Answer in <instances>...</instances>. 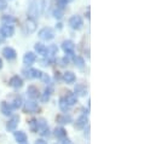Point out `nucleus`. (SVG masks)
<instances>
[{
	"label": "nucleus",
	"instance_id": "nucleus-1",
	"mask_svg": "<svg viewBox=\"0 0 156 144\" xmlns=\"http://www.w3.org/2000/svg\"><path fill=\"white\" fill-rule=\"evenodd\" d=\"M42 7H44V0H33L28 9V18L37 20L42 11Z\"/></svg>",
	"mask_w": 156,
	"mask_h": 144
},
{
	"label": "nucleus",
	"instance_id": "nucleus-2",
	"mask_svg": "<svg viewBox=\"0 0 156 144\" xmlns=\"http://www.w3.org/2000/svg\"><path fill=\"white\" fill-rule=\"evenodd\" d=\"M40 110V107L39 104L35 102V101H27L26 103H24V107H23V111L26 113V114H35V113H38Z\"/></svg>",
	"mask_w": 156,
	"mask_h": 144
},
{
	"label": "nucleus",
	"instance_id": "nucleus-3",
	"mask_svg": "<svg viewBox=\"0 0 156 144\" xmlns=\"http://www.w3.org/2000/svg\"><path fill=\"white\" fill-rule=\"evenodd\" d=\"M39 38L44 41H50V40H52L55 38V32H53L52 28L45 27L39 32Z\"/></svg>",
	"mask_w": 156,
	"mask_h": 144
},
{
	"label": "nucleus",
	"instance_id": "nucleus-4",
	"mask_svg": "<svg viewBox=\"0 0 156 144\" xmlns=\"http://www.w3.org/2000/svg\"><path fill=\"white\" fill-rule=\"evenodd\" d=\"M69 26H70L73 29H75V31L81 29L82 26H83V21H82V18H81V16L75 15V16L70 17V20H69Z\"/></svg>",
	"mask_w": 156,
	"mask_h": 144
},
{
	"label": "nucleus",
	"instance_id": "nucleus-5",
	"mask_svg": "<svg viewBox=\"0 0 156 144\" xmlns=\"http://www.w3.org/2000/svg\"><path fill=\"white\" fill-rule=\"evenodd\" d=\"M24 31H26L27 34H33L37 31V20L28 18L24 23Z\"/></svg>",
	"mask_w": 156,
	"mask_h": 144
},
{
	"label": "nucleus",
	"instance_id": "nucleus-6",
	"mask_svg": "<svg viewBox=\"0 0 156 144\" xmlns=\"http://www.w3.org/2000/svg\"><path fill=\"white\" fill-rule=\"evenodd\" d=\"M62 49L68 56H73L74 55V50H75V45H74V42L72 40H66V41L62 42Z\"/></svg>",
	"mask_w": 156,
	"mask_h": 144
},
{
	"label": "nucleus",
	"instance_id": "nucleus-7",
	"mask_svg": "<svg viewBox=\"0 0 156 144\" xmlns=\"http://www.w3.org/2000/svg\"><path fill=\"white\" fill-rule=\"evenodd\" d=\"M0 34L2 38H11L15 34V28L12 24H4L0 28Z\"/></svg>",
	"mask_w": 156,
	"mask_h": 144
},
{
	"label": "nucleus",
	"instance_id": "nucleus-8",
	"mask_svg": "<svg viewBox=\"0 0 156 144\" xmlns=\"http://www.w3.org/2000/svg\"><path fill=\"white\" fill-rule=\"evenodd\" d=\"M18 124H20V116H18V115H15V116H12V117L9 120V122L6 124V130H7L9 132H13V131L17 128Z\"/></svg>",
	"mask_w": 156,
	"mask_h": 144
},
{
	"label": "nucleus",
	"instance_id": "nucleus-9",
	"mask_svg": "<svg viewBox=\"0 0 156 144\" xmlns=\"http://www.w3.org/2000/svg\"><path fill=\"white\" fill-rule=\"evenodd\" d=\"M38 124H39V133L42 137H48L50 136V130H48V126H47V122L45 119H40L38 120Z\"/></svg>",
	"mask_w": 156,
	"mask_h": 144
},
{
	"label": "nucleus",
	"instance_id": "nucleus-10",
	"mask_svg": "<svg viewBox=\"0 0 156 144\" xmlns=\"http://www.w3.org/2000/svg\"><path fill=\"white\" fill-rule=\"evenodd\" d=\"M63 98H64L66 103H67L69 107L74 106V104L78 102V96H76L75 93H73L72 91H67V93H66V96H64Z\"/></svg>",
	"mask_w": 156,
	"mask_h": 144
},
{
	"label": "nucleus",
	"instance_id": "nucleus-11",
	"mask_svg": "<svg viewBox=\"0 0 156 144\" xmlns=\"http://www.w3.org/2000/svg\"><path fill=\"white\" fill-rule=\"evenodd\" d=\"M41 73L39 69H35V68H30L28 70H23V74L27 79H40L41 76Z\"/></svg>",
	"mask_w": 156,
	"mask_h": 144
},
{
	"label": "nucleus",
	"instance_id": "nucleus-12",
	"mask_svg": "<svg viewBox=\"0 0 156 144\" xmlns=\"http://www.w3.org/2000/svg\"><path fill=\"white\" fill-rule=\"evenodd\" d=\"M35 61H37V55L34 52H27L24 55V57H23V63L26 66H28V67H30L32 64H34Z\"/></svg>",
	"mask_w": 156,
	"mask_h": 144
},
{
	"label": "nucleus",
	"instance_id": "nucleus-13",
	"mask_svg": "<svg viewBox=\"0 0 156 144\" xmlns=\"http://www.w3.org/2000/svg\"><path fill=\"white\" fill-rule=\"evenodd\" d=\"M2 55H4V57H5L7 61H13V59L17 57V53H16V51H15L12 47H5V49L2 50Z\"/></svg>",
	"mask_w": 156,
	"mask_h": 144
},
{
	"label": "nucleus",
	"instance_id": "nucleus-14",
	"mask_svg": "<svg viewBox=\"0 0 156 144\" xmlns=\"http://www.w3.org/2000/svg\"><path fill=\"white\" fill-rule=\"evenodd\" d=\"M87 125H88V117H87L86 115H81L78 120H76L74 127H75L76 130H82V128H85Z\"/></svg>",
	"mask_w": 156,
	"mask_h": 144
},
{
	"label": "nucleus",
	"instance_id": "nucleus-15",
	"mask_svg": "<svg viewBox=\"0 0 156 144\" xmlns=\"http://www.w3.org/2000/svg\"><path fill=\"white\" fill-rule=\"evenodd\" d=\"M9 85H10L11 87H13V88H21V87L23 86V80H22L18 75H15V76H12V77L10 79Z\"/></svg>",
	"mask_w": 156,
	"mask_h": 144
},
{
	"label": "nucleus",
	"instance_id": "nucleus-16",
	"mask_svg": "<svg viewBox=\"0 0 156 144\" xmlns=\"http://www.w3.org/2000/svg\"><path fill=\"white\" fill-rule=\"evenodd\" d=\"M27 95H28V97H29L30 99H33V101L40 97L39 90H38V87H35L34 85H30V86L27 88Z\"/></svg>",
	"mask_w": 156,
	"mask_h": 144
},
{
	"label": "nucleus",
	"instance_id": "nucleus-17",
	"mask_svg": "<svg viewBox=\"0 0 156 144\" xmlns=\"http://www.w3.org/2000/svg\"><path fill=\"white\" fill-rule=\"evenodd\" d=\"M56 121H57L58 124H61V125H68V124H70V122L73 121V119H72L70 115H67V114H59V115H57Z\"/></svg>",
	"mask_w": 156,
	"mask_h": 144
},
{
	"label": "nucleus",
	"instance_id": "nucleus-18",
	"mask_svg": "<svg viewBox=\"0 0 156 144\" xmlns=\"http://www.w3.org/2000/svg\"><path fill=\"white\" fill-rule=\"evenodd\" d=\"M74 92L76 93L78 97H85L87 95V87L83 84H76L74 87Z\"/></svg>",
	"mask_w": 156,
	"mask_h": 144
},
{
	"label": "nucleus",
	"instance_id": "nucleus-19",
	"mask_svg": "<svg viewBox=\"0 0 156 144\" xmlns=\"http://www.w3.org/2000/svg\"><path fill=\"white\" fill-rule=\"evenodd\" d=\"M13 136H15V139L16 142L20 144L22 143H26L27 142V135L23 132V131H17V132H13Z\"/></svg>",
	"mask_w": 156,
	"mask_h": 144
},
{
	"label": "nucleus",
	"instance_id": "nucleus-20",
	"mask_svg": "<svg viewBox=\"0 0 156 144\" xmlns=\"http://www.w3.org/2000/svg\"><path fill=\"white\" fill-rule=\"evenodd\" d=\"M0 110H1V113H2L5 116H10V115L12 114V108H11V106H10L7 102H1V104H0Z\"/></svg>",
	"mask_w": 156,
	"mask_h": 144
},
{
	"label": "nucleus",
	"instance_id": "nucleus-21",
	"mask_svg": "<svg viewBox=\"0 0 156 144\" xmlns=\"http://www.w3.org/2000/svg\"><path fill=\"white\" fill-rule=\"evenodd\" d=\"M55 136L57 139H64L67 138V131L63 128V127H56L55 128Z\"/></svg>",
	"mask_w": 156,
	"mask_h": 144
},
{
	"label": "nucleus",
	"instance_id": "nucleus-22",
	"mask_svg": "<svg viewBox=\"0 0 156 144\" xmlns=\"http://www.w3.org/2000/svg\"><path fill=\"white\" fill-rule=\"evenodd\" d=\"M63 80H64L67 84H73V82H75L76 76H75V74L73 72H66L63 74Z\"/></svg>",
	"mask_w": 156,
	"mask_h": 144
},
{
	"label": "nucleus",
	"instance_id": "nucleus-23",
	"mask_svg": "<svg viewBox=\"0 0 156 144\" xmlns=\"http://www.w3.org/2000/svg\"><path fill=\"white\" fill-rule=\"evenodd\" d=\"M52 92H53V88H52L51 86L46 87V88H45V91H44V95L41 96V102H42V103L48 102V99H50V97H51Z\"/></svg>",
	"mask_w": 156,
	"mask_h": 144
},
{
	"label": "nucleus",
	"instance_id": "nucleus-24",
	"mask_svg": "<svg viewBox=\"0 0 156 144\" xmlns=\"http://www.w3.org/2000/svg\"><path fill=\"white\" fill-rule=\"evenodd\" d=\"M34 49L38 52V55H41V56H46L47 55V47L44 44H41V42H37Z\"/></svg>",
	"mask_w": 156,
	"mask_h": 144
},
{
	"label": "nucleus",
	"instance_id": "nucleus-25",
	"mask_svg": "<svg viewBox=\"0 0 156 144\" xmlns=\"http://www.w3.org/2000/svg\"><path fill=\"white\" fill-rule=\"evenodd\" d=\"M57 52H58V49H57V46H55V45H52V46H50L48 49H47V55L46 56H48V58L51 59V61H53L52 58L57 55Z\"/></svg>",
	"mask_w": 156,
	"mask_h": 144
},
{
	"label": "nucleus",
	"instance_id": "nucleus-26",
	"mask_svg": "<svg viewBox=\"0 0 156 144\" xmlns=\"http://www.w3.org/2000/svg\"><path fill=\"white\" fill-rule=\"evenodd\" d=\"M29 128L32 132H38L39 131V124H38V119H30L29 120Z\"/></svg>",
	"mask_w": 156,
	"mask_h": 144
},
{
	"label": "nucleus",
	"instance_id": "nucleus-27",
	"mask_svg": "<svg viewBox=\"0 0 156 144\" xmlns=\"http://www.w3.org/2000/svg\"><path fill=\"white\" fill-rule=\"evenodd\" d=\"M22 103H23V101H22V97H16L15 99H13V102L10 104L11 106V108H12V110H16V109L21 108L22 107Z\"/></svg>",
	"mask_w": 156,
	"mask_h": 144
},
{
	"label": "nucleus",
	"instance_id": "nucleus-28",
	"mask_svg": "<svg viewBox=\"0 0 156 144\" xmlns=\"http://www.w3.org/2000/svg\"><path fill=\"white\" fill-rule=\"evenodd\" d=\"M74 64L78 67L79 69H83L85 68V59L81 56H75L74 57Z\"/></svg>",
	"mask_w": 156,
	"mask_h": 144
},
{
	"label": "nucleus",
	"instance_id": "nucleus-29",
	"mask_svg": "<svg viewBox=\"0 0 156 144\" xmlns=\"http://www.w3.org/2000/svg\"><path fill=\"white\" fill-rule=\"evenodd\" d=\"M58 106H59V108H61V110L62 111H64V113H67L68 110H69V106L66 103V101H64V98L62 97V98H59V103H58Z\"/></svg>",
	"mask_w": 156,
	"mask_h": 144
},
{
	"label": "nucleus",
	"instance_id": "nucleus-30",
	"mask_svg": "<svg viewBox=\"0 0 156 144\" xmlns=\"http://www.w3.org/2000/svg\"><path fill=\"white\" fill-rule=\"evenodd\" d=\"M1 22H2L4 24H11V23L16 22V20H15L13 17H11V16L6 15V16H2V17H1Z\"/></svg>",
	"mask_w": 156,
	"mask_h": 144
},
{
	"label": "nucleus",
	"instance_id": "nucleus-31",
	"mask_svg": "<svg viewBox=\"0 0 156 144\" xmlns=\"http://www.w3.org/2000/svg\"><path fill=\"white\" fill-rule=\"evenodd\" d=\"M53 16H55V17H56L57 20H61V18L63 17V10H62V9H58V7H57V9H56V10L53 11Z\"/></svg>",
	"mask_w": 156,
	"mask_h": 144
},
{
	"label": "nucleus",
	"instance_id": "nucleus-32",
	"mask_svg": "<svg viewBox=\"0 0 156 144\" xmlns=\"http://www.w3.org/2000/svg\"><path fill=\"white\" fill-rule=\"evenodd\" d=\"M40 79L45 82V84H50V76L47 75V74H45V73H41V76H40Z\"/></svg>",
	"mask_w": 156,
	"mask_h": 144
},
{
	"label": "nucleus",
	"instance_id": "nucleus-33",
	"mask_svg": "<svg viewBox=\"0 0 156 144\" xmlns=\"http://www.w3.org/2000/svg\"><path fill=\"white\" fill-rule=\"evenodd\" d=\"M68 4V0H57V5H58V9H62Z\"/></svg>",
	"mask_w": 156,
	"mask_h": 144
},
{
	"label": "nucleus",
	"instance_id": "nucleus-34",
	"mask_svg": "<svg viewBox=\"0 0 156 144\" xmlns=\"http://www.w3.org/2000/svg\"><path fill=\"white\" fill-rule=\"evenodd\" d=\"M6 6H7V2H6V0H0V11L5 10V9H6Z\"/></svg>",
	"mask_w": 156,
	"mask_h": 144
},
{
	"label": "nucleus",
	"instance_id": "nucleus-35",
	"mask_svg": "<svg viewBox=\"0 0 156 144\" xmlns=\"http://www.w3.org/2000/svg\"><path fill=\"white\" fill-rule=\"evenodd\" d=\"M62 62H63V64H62V66H66V64H68V63H69V57H67V56H66V57L62 59Z\"/></svg>",
	"mask_w": 156,
	"mask_h": 144
},
{
	"label": "nucleus",
	"instance_id": "nucleus-36",
	"mask_svg": "<svg viewBox=\"0 0 156 144\" xmlns=\"http://www.w3.org/2000/svg\"><path fill=\"white\" fill-rule=\"evenodd\" d=\"M62 144H73V142H72V141H69V139H67V138H64V139H63V142H62Z\"/></svg>",
	"mask_w": 156,
	"mask_h": 144
},
{
	"label": "nucleus",
	"instance_id": "nucleus-37",
	"mask_svg": "<svg viewBox=\"0 0 156 144\" xmlns=\"http://www.w3.org/2000/svg\"><path fill=\"white\" fill-rule=\"evenodd\" d=\"M35 144H47L44 139H37L35 141Z\"/></svg>",
	"mask_w": 156,
	"mask_h": 144
},
{
	"label": "nucleus",
	"instance_id": "nucleus-38",
	"mask_svg": "<svg viewBox=\"0 0 156 144\" xmlns=\"http://www.w3.org/2000/svg\"><path fill=\"white\" fill-rule=\"evenodd\" d=\"M55 79H56V80H61V75H59V73L58 72L55 73Z\"/></svg>",
	"mask_w": 156,
	"mask_h": 144
},
{
	"label": "nucleus",
	"instance_id": "nucleus-39",
	"mask_svg": "<svg viewBox=\"0 0 156 144\" xmlns=\"http://www.w3.org/2000/svg\"><path fill=\"white\" fill-rule=\"evenodd\" d=\"M2 68V61H1V58H0V69Z\"/></svg>",
	"mask_w": 156,
	"mask_h": 144
},
{
	"label": "nucleus",
	"instance_id": "nucleus-40",
	"mask_svg": "<svg viewBox=\"0 0 156 144\" xmlns=\"http://www.w3.org/2000/svg\"><path fill=\"white\" fill-rule=\"evenodd\" d=\"M2 41H4V38H2V36L0 35V44H1V42H2Z\"/></svg>",
	"mask_w": 156,
	"mask_h": 144
},
{
	"label": "nucleus",
	"instance_id": "nucleus-41",
	"mask_svg": "<svg viewBox=\"0 0 156 144\" xmlns=\"http://www.w3.org/2000/svg\"><path fill=\"white\" fill-rule=\"evenodd\" d=\"M69 1H72V0H68V2H69Z\"/></svg>",
	"mask_w": 156,
	"mask_h": 144
},
{
	"label": "nucleus",
	"instance_id": "nucleus-42",
	"mask_svg": "<svg viewBox=\"0 0 156 144\" xmlns=\"http://www.w3.org/2000/svg\"><path fill=\"white\" fill-rule=\"evenodd\" d=\"M22 144H27V143H22Z\"/></svg>",
	"mask_w": 156,
	"mask_h": 144
}]
</instances>
